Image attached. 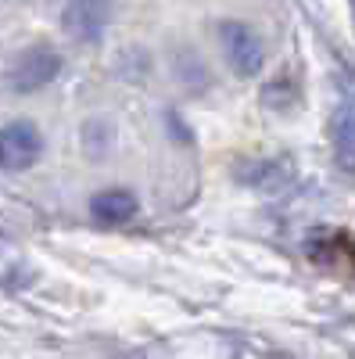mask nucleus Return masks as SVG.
Returning <instances> with one entry per match:
<instances>
[{"label":"nucleus","instance_id":"f257e3e1","mask_svg":"<svg viewBox=\"0 0 355 359\" xmlns=\"http://www.w3.org/2000/svg\"><path fill=\"white\" fill-rule=\"evenodd\" d=\"M62 69H65L62 54L47 43H36L15 57V65L8 69V86L15 94H36V90H43L47 83L62 76Z\"/></svg>","mask_w":355,"mask_h":359},{"label":"nucleus","instance_id":"f03ea898","mask_svg":"<svg viewBox=\"0 0 355 359\" xmlns=\"http://www.w3.org/2000/svg\"><path fill=\"white\" fill-rule=\"evenodd\" d=\"M43 155V133L29 118H11L0 126V169L25 172L33 169Z\"/></svg>","mask_w":355,"mask_h":359},{"label":"nucleus","instance_id":"7ed1b4c3","mask_svg":"<svg viewBox=\"0 0 355 359\" xmlns=\"http://www.w3.org/2000/svg\"><path fill=\"white\" fill-rule=\"evenodd\" d=\"M219 43H223V54L237 76H258L265 69V43L258 40V33L244 22H219Z\"/></svg>","mask_w":355,"mask_h":359},{"label":"nucleus","instance_id":"20e7f679","mask_svg":"<svg viewBox=\"0 0 355 359\" xmlns=\"http://www.w3.org/2000/svg\"><path fill=\"white\" fill-rule=\"evenodd\" d=\"M62 29L72 40L97 43L108 29V0H69L62 15Z\"/></svg>","mask_w":355,"mask_h":359},{"label":"nucleus","instance_id":"39448f33","mask_svg":"<svg viewBox=\"0 0 355 359\" xmlns=\"http://www.w3.org/2000/svg\"><path fill=\"white\" fill-rule=\"evenodd\" d=\"M137 208H140V201H137V194L126 191V187H111V191H101V194L90 198V216H94L97 223H104V226H123V223H130V219L137 216Z\"/></svg>","mask_w":355,"mask_h":359},{"label":"nucleus","instance_id":"423d86ee","mask_svg":"<svg viewBox=\"0 0 355 359\" xmlns=\"http://www.w3.org/2000/svg\"><path fill=\"white\" fill-rule=\"evenodd\" d=\"M334 155L341 169L355 172V108H341L334 115Z\"/></svg>","mask_w":355,"mask_h":359},{"label":"nucleus","instance_id":"0eeeda50","mask_svg":"<svg viewBox=\"0 0 355 359\" xmlns=\"http://www.w3.org/2000/svg\"><path fill=\"white\" fill-rule=\"evenodd\" d=\"M111 147H115V126L108 118H90L83 126V151L90 158H104Z\"/></svg>","mask_w":355,"mask_h":359},{"label":"nucleus","instance_id":"6e6552de","mask_svg":"<svg viewBox=\"0 0 355 359\" xmlns=\"http://www.w3.org/2000/svg\"><path fill=\"white\" fill-rule=\"evenodd\" d=\"M351 15H355V0H351Z\"/></svg>","mask_w":355,"mask_h":359}]
</instances>
